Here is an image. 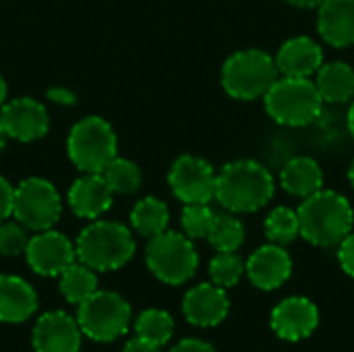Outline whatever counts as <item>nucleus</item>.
Here are the masks:
<instances>
[{"label":"nucleus","mask_w":354,"mask_h":352,"mask_svg":"<svg viewBox=\"0 0 354 352\" xmlns=\"http://www.w3.org/2000/svg\"><path fill=\"white\" fill-rule=\"evenodd\" d=\"M301 237L315 247H338L354 226L351 201L336 191H317L297 210Z\"/></svg>","instance_id":"f257e3e1"},{"label":"nucleus","mask_w":354,"mask_h":352,"mask_svg":"<svg viewBox=\"0 0 354 352\" xmlns=\"http://www.w3.org/2000/svg\"><path fill=\"white\" fill-rule=\"evenodd\" d=\"M274 191V176L266 166L253 160H236L218 174L216 199L232 214H251L268 205Z\"/></svg>","instance_id":"f03ea898"},{"label":"nucleus","mask_w":354,"mask_h":352,"mask_svg":"<svg viewBox=\"0 0 354 352\" xmlns=\"http://www.w3.org/2000/svg\"><path fill=\"white\" fill-rule=\"evenodd\" d=\"M77 261L95 272H114L135 255V239L120 222L97 220L81 230L75 243Z\"/></svg>","instance_id":"7ed1b4c3"},{"label":"nucleus","mask_w":354,"mask_h":352,"mask_svg":"<svg viewBox=\"0 0 354 352\" xmlns=\"http://www.w3.org/2000/svg\"><path fill=\"white\" fill-rule=\"evenodd\" d=\"M270 118L284 127L311 124L324 106L317 85L309 77H278V81L263 95Z\"/></svg>","instance_id":"20e7f679"},{"label":"nucleus","mask_w":354,"mask_h":352,"mask_svg":"<svg viewBox=\"0 0 354 352\" xmlns=\"http://www.w3.org/2000/svg\"><path fill=\"white\" fill-rule=\"evenodd\" d=\"M280 71L276 58L266 50H241L226 58L222 66V87L234 100H257L278 81Z\"/></svg>","instance_id":"39448f33"},{"label":"nucleus","mask_w":354,"mask_h":352,"mask_svg":"<svg viewBox=\"0 0 354 352\" xmlns=\"http://www.w3.org/2000/svg\"><path fill=\"white\" fill-rule=\"evenodd\" d=\"M133 319L129 301L112 290H95L87 301L77 305V322L85 338L93 342H114L122 338Z\"/></svg>","instance_id":"423d86ee"},{"label":"nucleus","mask_w":354,"mask_h":352,"mask_svg":"<svg viewBox=\"0 0 354 352\" xmlns=\"http://www.w3.org/2000/svg\"><path fill=\"white\" fill-rule=\"evenodd\" d=\"M145 263L160 282L180 286L195 276L199 268V255L187 234L164 230L162 234L149 239Z\"/></svg>","instance_id":"0eeeda50"},{"label":"nucleus","mask_w":354,"mask_h":352,"mask_svg":"<svg viewBox=\"0 0 354 352\" xmlns=\"http://www.w3.org/2000/svg\"><path fill=\"white\" fill-rule=\"evenodd\" d=\"M66 149L71 162L81 172L102 174L116 158L118 143L110 122L100 116H87L71 129Z\"/></svg>","instance_id":"6e6552de"},{"label":"nucleus","mask_w":354,"mask_h":352,"mask_svg":"<svg viewBox=\"0 0 354 352\" xmlns=\"http://www.w3.org/2000/svg\"><path fill=\"white\" fill-rule=\"evenodd\" d=\"M62 212L60 195L56 187L46 178H25L15 189L12 218L21 222L27 230L41 232L50 230Z\"/></svg>","instance_id":"1a4fd4ad"},{"label":"nucleus","mask_w":354,"mask_h":352,"mask_svg":"<svg viewBox=\"0 0 354 352\" xmlns=\"http://www.w3.org/2000/svg\"><path fill=\"white\" fill-rule=\"evenodd\" d=\"M168 185L176 199L189 203H209L216 197L218 174L214 166L197 156H180L174 160Z\"/></svg>","instance_id":"9d476101"},{"label":"nucleus","mask_w":354,"mask_h":352,"mask_svg":"<svg viewBox=\"0 0 354 352\" xmlns=\"http://www.w3.org/2000/svg\"><path fill=\"white\" fill-rule=\"evenodd\" d=\"M25 259L31 272H35L37 276L58 278L68 266L77 261V249L68 237L50 228L29 239Z\"/></svg>","instance_id":"9b49d317"},{"label":"nucleus","mask_w":354,"mask_h":352,"mask_svg":"<svg viewBox=\"0 0 354 352\" xmlns=\"http://www.w3.org/2000/svg\"><path fill=\"white\" fill-rule=\"evenodd\" d=\"M83 332L77 317L66 311H48L31 330L33 352H81Z\"/></svg>","instance_id":"f8f14e48"},{"label":"nucleus","mask_w":354,"mask_h":352,"mask_svg":"<svg viewBox=\"0 0 354 352\" xmlns=\"http://www.w3.org/2000/svg\"><path fill=\"white\" fill-rule=\"evenodd\" d=\"M0 120L6 137L29 143L41 139L50 129L48 110L33 98H17L0 108Z\"/></svg>","instance_id":"ddd939ff"},{"label":"nucleus","mask_w":354,"mask_h":352,"mask_svg":"<svg viewBox=\"0 0 354 352\" xmlns=\"http://www.w3.org/2000/svg\"><path fill=\"white\" fill-rule=\"evenodd\" d=\"M319 324V311L313 301L305 297H290L272 311V330L288 342L309 338Z\"/></svg>","instance_id":"4468645a"},{"label":"nucleus","mask_w":354,"mask_h":352,"mask_svg":"<svg viewBox=\"0 0 354 352\" xmlns=\"http://www.w3.org/2000/svg\"><path fill=\"white\" fill-rule=\"evenodd\" d=\"M245 272L255 288L276 290L292 274V259L282 245L270 243L259 247L245 263Z\"/></svg>","instance_id":"2eb2a0df"},{"label":"nucleus","mask_w":354,"mask_h":352,"mask_svg":"<svg viewBox=\"0 0 354 352\" xmlns=\"http://www.w3.org/2000/svg\"><path fill=\"white\" fill-rule=\"evenodd\" d=\"M230 301L218 284H197L183 299V313L191 326L214 328L228 315Z\"/></svg>","instance_id":"dca6fc26"},{"label":"nucleus","mask_w":354,"mask_h":352,"mask_svg":"<svg viewBox=\"0 0 354 352\" xmlns=\"http://www.w3.org/2000/svg\"><path fill=\"white\" fill-rule=\"evenodd\" d=\"M35 288L12 274H0V324H25L37 311Z\"/></svg>","instance_id":"f3484780"},{"label":"nucleus","mask_w":354,"mask_h":352,"mask_svg":"<svg viewBox=\"0 0 354 352\" xmlns=\"http://www.w3.org/2000/svg\"><path fill=\"white\" fill-rule=\"evenodd\" d=\"M324 64V50L322 46L307 35H297L286 39L278 54L276 66L280 77H311Z\"/></svg>","instance_id":"a211bd4d"},{"label":"nucleus","mask_w":354,"mask_h":352,"mask_svg":"<svg viewBox=\"0 0 354 352\" xmlns=\"http://www.w3.org/2000/svg\"><path fill=\"white\" fill-rule=\"evenodd\" d=\"M112 197L114 191L102 174L85 172V176L73 183L68 191V205L75 216L95 220L110 210Z\"/></svg>","instance_id":"6ab92c4d"},{"label":"nucleus","mask_w":354,"mask_h":352,"mask_svg":"<svg viewBox=\"0 0 354 352\" xmlns=\"http://www.w3.org/2000/svg\"><path fill=\"white\" fill-rule=\"evenodd\" d=\"M317 15V31L334 48L354 44V0H324Z\"/></svg>","instance_id":"aec40b11"},{"label":"nucleus","mask_w":354,"mask_h":352,"mask_svg":"<svg viewBox=\"0 0 354 352\" xmlns=\"http://www.w3.org/2000/svg\"><path fill=\"white\" fill-rule=\"evenodd\" d=\"M280 183L288 195L307 199L313 193L324 189V172L313 158L297 156V158L288 160L286 166L282 168Z\"/></svg>","instance_id":"412c9836"},{"label":"nucleus","mask_w":354,"mask_h":352,"mask_svg":"<svg viewBox=\"0 0 354 352\" xmlns=\"http://www.w3.org/2000/svg\"><path fill=\"white\" fill-rule=\"evenodd\" d=\"M315 85L324 102L346 104L354 98V68L342 60L324 62L315 73Z\"/></svg>","instance_id":"4be33fe9"},{"label":"nucleus","mask_w":354,"mask_h":352,"mask_svg":"<svg viewBox=\"0 0 354 352\" xmlns=\"http://www.w3.org/2000/svg\"><path fill=\"white\" fill-rule=\"evenodd\" d=\"M168 222H170L168 205L158 197H145L137 201L131 212L133 230L145 239H153L164 230H168Z\"/></svg>","instance_id":"5701e85b"},{"label":"nucleus","mask_w":354,"mask_h":352,"mask_svg":"<svg viewBox=\"0 0 354 352\" xmlns=\"http://www.w3.org/2000/svg\"><path fill=\"white\" fill-rule=\"evenodd\" d=\"M60 295L71 305H81L97 290V276L95 270L87 268L81 261H75L58 276Z\"/></svg>","instance_id":"b1692460"},{"label":"nucleus","mask_w":354,"mask_h":352,"mask_svg":"<svg viewBox=\"0 0 354 352\" xmlns=\"http://www.w3.org/2000/svg\"><path fill=\"white\" fill-rule=\"evenodd\" d=\"M135 336L151 344L166 346L174 334V319L164 309H145L135 319Z\"/></svg>","instance_id":"393cba45"},{"label":"nucleus","mask_w":354,"mask_h":352,"mask_svg":"<svg viewBox=\"0 0 354 352\" xmlns=\"http://www.w3.org/2000/svg\"><path fill=\"white\" fill-rule=\"evenodd\" d=\"M207 241L218 253H232L245 243V226L232 214H216Z\"/></svg>","instance_id":"a878e982"},{"label":"nucleus","mask_w":354,"mask_h":352,"mask_svg":"<svg viewBox=\"0 0 354 352\" xmlns=\"http://www.w3.org/2000/svg\"><path fill=\"white\" fill-rule=\"evenodd\" d=\"M266 234L270 243L276 245H290L297 237H301L299 214L290 207H276L266 218Z\"/></svg>","instance_id":"bb28decb"},{"label":"nucleus","mask_w":354,"mask_h":352,"mask_svg":"<svg viewBox=\"0 0 354 352\" xmlns=\"http://www.w3.org/2000/svg\"><path fill=\"white\" fill-rule=\"evenodd\" d=\"M102 176L106 178V183L110 185V189L114 193H135L141 187V170L135 162L127 160V158H114L102 172Z\"/></svg>","instance_id":"cd10ccee"},{"label":"nucleus","mask_w":354,"mask_h":352,"mask_svg":"<svg viewBox=\"0 0 354 352\" xmlns=\"http://www.w3.org/2000/svg\"><path fill=\"white\" fill-rule=\"evenodd\" d=\"M243 272H245V263H243V259L234 251L232 253H218L209 261L212 282L222 286V288H230V286L239 284Z\"/></svg>","instance_id":"c85d7f7f"},{"label":"nucleus","mask_w":354,"mask_h":352,"mask_svg":"<svg viewBox=\"0 0 354 352\" xmlns=\"http://www.w3.org/2000/svg\"><path fill=\"white\" fill-rule=\"evenodd\" d=\"M216 214L212 212V207L207 203H189L183 210L180 216V224L185 234L193 241V239H207L209 228L214 224Z\"/></svg>","instance_id":"c756f323"},{"label":"nucleus","mask_w":354,"mask_h":352,"mask_svg":"<svg viewBox=\"0 0 354 352\" xmlns=\"http://www.w3.org/2000/svg\"><path fill=\"white\" fill-rule=\"evenodd\" d=\"M29 245L27 228L21 222H2L0 224V255L4 257H17L25 253Z\"/></svg>","instance_id":"7c9ffc66"},{"label":"nucleus","mask_w":354,"mask_h":352,"mask_svg":"<svg viewBox=\"0 0 354 352\" xmlns=\"http://www.w3.org/2000/svg\"><path fill=\"white\" fill-rule=\"evenodd\" d=\"M12 205H15V187L0 176V224L12 218Z\"/></svg>","instance_id":"2f4dec72"},{"label":"nucleus","mask_w":354,"mask_h":352,"mask_svg":"<svg viewBox=\"0 0 354 352\" xmlns=\"http://www.w3.org/2000/svg\"><path fill=\"white\" fill-rule=\"evenodd\" d=\"M338 261L342 270L354 278V234L351 232L340 245H338Z\"/></svg>","instance_id":"473e14b6"},{"label":"nucleus","mask_w":354,"mask_h":352,"mask_svg":"<svg viewBox=\"0 0 354 352\" xmlns=\"http://www.w3.org/2000/svg\"><path fill=\"white\" fill-rule=\"evenodd\" d=\"M170 352H216L212 344L203 342V340H197V338H185L180 342H176Z\"/></svg>","instance_id":"72a5a7b5"},{"label":"nucleus","mask_w":354,"mask_h":352,"mask_svg":"<svg viewBox=\"0 0 354 352\" xmlns=\"http://www.w3.org/2000/svg\"><path fill=\"white\" fill-rule=\"evenodd\" d=\"M46 95L54 104H62V106H73L77 102V95L71 89H64V87H52V89L46 91Z\"/></svg>","instance_id":"f704fd0d"},{"label":"nucleus","mask_w":354,"mask_h":352,"mask_svg":"<svg viewBox=\"0 0 354 352\" xmlns=\"http://www.w3.org/2000/svg\"><path fill=\"white\" fill-rule=\"evenodd\" d=\"M162 346H158V344H151V342H147V340H143V338H133V340H129L127 344H124V349L122 352H162L160 351Z\"/></svg>","instance_id":"c9c22d12"},{"label":"nucleus","mask_w":354,"mask_h":352,"mask_svg":"<svg viewBox=\"0 0 354 352\" xmlns=\"http://www.w3.org/2000/svg\"><path fill=\"white\" fill-rule=\"evenodd\" d=\"M286 2H290L299 8H317L324 0H286Z\"/></svg>","instance_id":"e433bc0d"},{"label":"nucleus","mask_w":354,"mask_h":352,"mask_svg":"<svg viewBox=\"0 0 354 352\" xmlns=\"http://www.w3.org/2000/svg\"><path fill=\"white\" fill-rule=\"evenodd\" d=\"M6 104V83H4V79H2V75H0V108Z\"/></svg>","instance_id":"4c0bfd02"},{"label":"nucleus","mask_w":354,"mask_h":352,"mask_svg":"<svg viewBox=\"0 0 354 352\" xmlns=\"http://www.w3.org/2000/svg\"><path fill=\"white\" fill-rule=\"evenodd\" d=\"M348 129H351V135L354 137V102L351 104V110H348Z\"/></svg>","instance_id":"58836bf2"},{"label":"nucleus","mask_w":354,"mask_h":352,"mask_svg":"<svg viewBox=\"0 0 354 352\" xmlns=\"http://www.w3.org/2000/svg\"><path fill=\"white\" fill-rule=\"evenodd\" d=\"M4 141H6V133H4V127H2V120H0V151L4 147Z\"/></svg>","instance_id":"ea45409f"},{"label":"nucleus","mask_w":354,"mask_h":352,"mask_svg":"<svg viewBox=\"0 0 354 352\" xmlns=\"http://www.w3.org/2000/svg\"><path fill=\"white\" fill-rule=\"evenodd\" d=\"M348 180H351V185L354 187V160L353 164H351V168H348Z\"/></svg>","instance_id":"a19ab883"}]
</instances>
